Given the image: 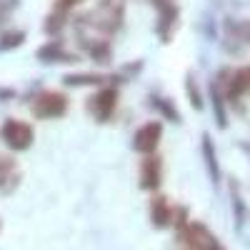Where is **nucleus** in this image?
<instances>
[{"instance_id": "f257e3e1", "label": "nucleus", "mask_w": 250, "mask_h": 250, "mask_svg": "<svg viewBox=\"0 0 250 250\" xmlns=\"http://www.w3.org/2000/svg\"><path fill=\"white\" fill-rule=\"evenodd\" d=\"M0 138H3V143L8 145L10 150L20 153V150H28L30 145H33V128L28 123L23 120H15V118H8L3 125H0Z\"/></svg>"}, {"instance_id": "f03ea898", "label": "nucleus", "mask_w": 250, "mask_h": 250, "mask_svg": "<svg viewBox=\"0 0 250 250\" xmlns=\"http://www.w3.org/2000/svg\"><path fill=\"white\" fill-rule=\"evenodd\" d=\"M33 115L40 118V120H50V118H60V115H65L68 110V98L58 93V90H45V93H40L35 100H33V105H30Z\"/></svg>"}, {"instance_id": "7ed1b4c3", "label": "nucleus", "mask_w": 250, "mask_h": 250, "mask_svg": "<svg viewBox=\"0 0 250 250\" xmlns=\"http://www.w3.org/2000/svg\"><path fill=\"white\" fill-rule=\"evenodd\" d=\"M160 138H163V123L150 120V123H145L143 128H138V133L133 138V148L143 155H153L160 145Z\"/></svg>"}, {"instance_id": "20e7f679", "label": "nucleus", "mask_w": 250, "mask_h": 250, "mask_svg": "<svg viewBox=\"0 0 250 250\" xmlns=\"http://www.w3.org/2000/svg\"><path fill=\"white\" fill-rule=\"evenodd\" d=\"M118 108V90L115 88H103L88 100V110L98 123H105Z\"/></svg>"}, {"instance_id": "39448f33", "label": "nucleus", "mask_w": 250, "mask_h": 250, "mask_svg": "<svg viewBox=\"0 0 250 250\" xmlns=\"http://www.w3.org/2000/svg\"><path fill=\"white\" fill-rule=\"evenodd\" d=\"M163 183V160L158 155H148L140 163V188L143 190H158Z\"/></svg>"}, {"instance_id": "423d86ee", "label": "nucleus", "mask_w": 250, "mask_h": 250, "mask_svg": "<svg viewBox=\"0 0 250 250\" xmlns=\"http://www.w3.org/2000/svg\"><path fill=\"white\" fill-rule=\"evenodd\" d=\"M150 220H153V225L158 228V230L173 225V208H170V203H168L165 195H155L150 200Z\"/></svg>"}, {"instance_id": "0eeeda50", "label": "nucleus", "mask_w": 250, "mask_h": 250, "mask_svg": "<svg viewBox=\"0 0 250 250\" xmlns=\"http://www.w3.org/2000/svg\"><path fill=\"white\" fill-rule=\"evenodd\" d=\"M20 183V170L13 158H0V193H13Z\"/></svg>"}, {"instance_id": "6e6552de", "label": "nucleus", "mask_w": 250, "mask_h": 250, "mask_svg": "<svg viewBox=\"0 0 250 250\" xmlns=\"http://www.w3.org/2000/svg\"><path fill=\"white\" fill-rule=\"evenodd\" d=\"M35 55H38V60H43V62H75L78 60L73 53H65V48H62L60 40H50V43L40 45Z\"/></svg>"}, {"instance_id": "1a4fd4ad", "label": "nucleus", "mask_w": 250, "mask_h": 250, "mask_svg": "<svg viewBox=\"0 0 250 250\" xmlns=\"http://www.w3.org/2000/svg\"><path fill=\"white\" fill-rule=\"evenodd\" d=\"M178 15H180L178 5H170V8H163V10H160L158 35L163 38V43H168V40H170V35H173V28H175V23H178Z\"/></svg>"}, {"instance_id": "9d476101", "label": "nucleus", "mask_w": 250, "mask_h": 250, "mask_svg": "<svg viewBox=\"0 0 250 250\" xmlns=\"http://www.w3.org/2000/svg\"><path fill=\"white\" fill-rule=\"evenodd\" d=\"M243 93H250V65L240 68L233 75L230 85H228V98H230V100H238V95H243Z\"/></svg>"}, {"instance_id": "9b49d317", "label": "nucleus", "mask_w": 250, "mask_h": 250, "mask_svg": "<svg viewBox=\"0 0 250 250\" xmlns=\"http://www.w3.org/2000/svg\"><path fill=\"white\" fill-rule=\"evenodd\" d=\"M203 158H205V165H208V173H210V180L218 183V180H220V168H218L215 145H213L210 135H203Z\"/></svg>"}, {"instance_id": "f8f14e48", "label": "nucleus", "mask_w": 250, "mask_h": 250, "mask_svg": "<svg viewBox=\"0 0 250 250\" xmlns=\"http://www.w3.org/2000/svg\"><path fill=\"white\" fill-rule=\"evenodd\" d=\"M62 83L70 88H78V85H103L105 83V75H98V73H70L62 78Z\"/></svg>"}, {"instance_id": "ddd939ff", "label": "nucleus", "mask_w": 250, "mask_h": 250, "mask_svg": "<svg viewBox=\"0 0 250 250\" xmlns=\"http://www.w3.org/2000/svg\"><path fill=\"white\" fill-rule=\"evenodd\" d=\"M25 43V30H8L0 35V53H8V50H15Z\"/></svg>"}, {"instance_id": "4468645a", "label": "nucleus", "mask_w": 250, "mask_h": 250, "mask_svg": "<svg viewBox=\"0 0 250 250\" xmlns=\"http://www.w3.org/2000/svg\"><path fill=\"white\" fill-rule=\"evenodd\" d=\"M88 53H90V58L95 62H110V58H113V48H110L108 40H98V43H93L88 48Z\"/></svg>"}, {"instance_id": "2eb2a0df", "label": "nucleus", "mask_w": 250, "mask_h": 250, "mask_svg": "<svg viewBox=\"0 0 250 250\" xmlns=\"http://www.w3.org/2000/svg\"><path fill=\"white\" fill-rule=\"evenodd\" d=\"M210 100H213V110H215L218 125H220V128H225V125H228V115H225V105H223V95H220V90H218L215 83L210 85Z\"/></svg>"}, {"instance_id": "dca6fc26", "label": "nucleus", "mask_w": 250, "mask_h": 250, "mask_svg": "<svg viewBox=\"0 0 250 250\" xmlns=\"http://www.w3.org/2000/svg\"><path fill=\"white\" fill-rule=\"evenodd\" d=\"M153 105L163 113V118H168L170 123H180V115H178L175 105H173L168 98H153Z\"/></svg>"}, {"instance_id": "f3484780", "label": "nucleus", "mask_w": 250, "mask_h": 250, "mask_svg": "<svg viewBox=\"0 0 250 250\" xmlns=\"http://www.w3.org/2000/svg\"><path fill=\"white\" fill-rule=\"evenodd\" d=\"M62 25H65V13H60V10H53V13L48 15V20H45L43 30H45L48 35H58V33L62 30Z\"/></svg>"}, {"instance_id": "a211bd4d", "label": "nucleus", "mask_w": 250, "mask_h": 250, "mask_svg": "<svg viewBox=\"0 0 250 250\" xmlns=\"http://www.w3.org/2000/svg\"><path fill=\"white\" fill-rule=\"evenodd\" d=\"M185 93H188V98H190L193 108H195V110H203V95H200V90H198V83H195L193 75L185 78Z\"/></svg>"}, {"instance_id": "6ab92c4d", "label": "nucleus", "mask_w": 250, "mask_h": 250, "mask_svg": "<svg viewBox=\"0 0 250 250\" xmlns=\"http://www.w3.org/2000/svg\"><path fill=\"white\" fill-rule=\"evenodd\" d=\"M78 3V0H58V3H55V10H60V13H68L73 5Z\"/></svg>"}, {"instance_id": "aec40b11", "label": "nucleus", "mask_w": 250, "mask_h": 250, "mask_svg": "<svg viewBox=\"0 0 250 250\" xmlns=\"http://www.w3.org/2000/svg\"><path fill=\"white\" fill-rule=\"evenodd\" d=\"M153 3H155V5L160 8V10H163V8H170V5H175L173 0H153Z\"/></svg>"}, {"instance_id": "412c9836", "label": "nucleus", "mask_w": 250, "mask_h": 250, "mask_svg": "<svg viewBox=\"0 0 250 250\" xmlns=\"http://www.w3.org/2000/svg\"><path fill=\"white\" fill-rule=\"evenodd\" d=\"M15 95V90H10V88H0V98H13Z\"/></svg>"}, {"instance_id": "4be33fe9", "label": "nucleus", "mask_w": 250, "mask_h": 250, "mask_svg": "<svg viewBox=\"0 0 250 250\" xmlns=\"http://www.w3.org/2000/svg\"><path fill=\"white\" fill-rule=\"evenodd\" d=\"M210 250H223V248H220V245H218V243H215V245H213V248H210Z\"/></svg>"}, {"instance_id": "5701e85b", "label": "nucleus", "mask_w": 250, "mask_h": 250, "mask_svg": "<svg viewBox=\"0 0 250 250\" xmlns=\"http://www.w3.org/2000/svg\"><path fill=\"white\" fill-rule=\"evenodd\" d=\"M248 43H250V25H248Z\"/></svg>"}, {"instance_id": "b1692460", "label": "nucleus", "mask_w": 250, "mask_h": 250, "mask_svg": "<svg viewBox=\"0 0 250 250\" xmlns=\"http://www.w3.org/2000/svg\"><path fill=\"white\" fill-rule=\"evenodd\" d=\"M0 230H3V220H0Z\"/></svg>"}]
</instances>
